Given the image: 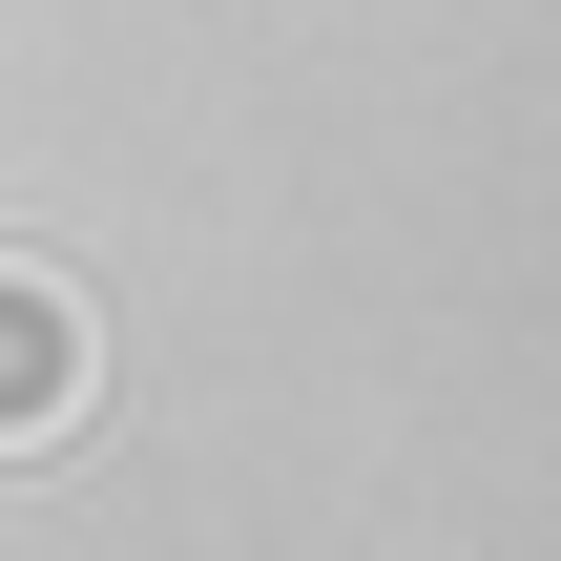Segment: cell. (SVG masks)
<instances>
[{
    "label": "cell",
    "mask_w": 561,
    "mask_h": 561,
    "mask_svg": "<svg viewBox=\"0 0 561 561\" xmlns=\"http://www.w3.org/2000/svg\"><path fill=\"white\" fill-rule=\"evenodd\" d=\"M83 396H104V333H83V291L0 250V458H21V437H62Z\"/></svg>",
    "instance_id": "cell-1"
}]
</instances>
